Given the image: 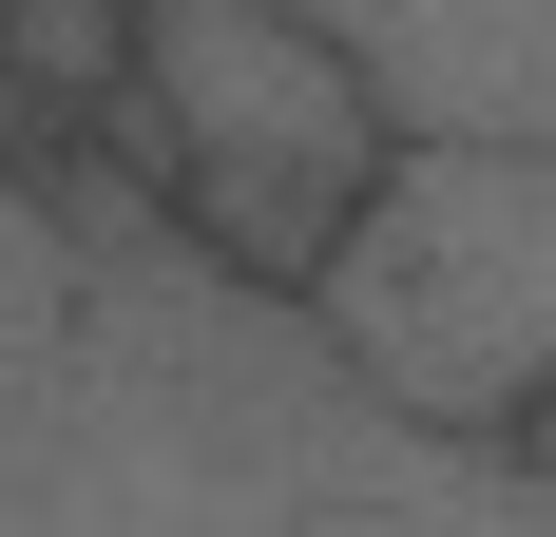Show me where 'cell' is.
I'll return each instance as SVG.
<instances>
[{"label":"cell","mask_w":556,"mask_h":537,"mask_svg":"<svg viewBox=\"0 0 556 537\" xmlns=\"http://www.w3.org/2000/svg\"><path fill=\"white\" fill-rule=\"evenodd\" d=\"M135 20L154 0H20V58H39V135H97L115 58H135Z\"/></svg>","instance_id":"cell-5"},{"label":"cell","mask_w":556,"mask_h":537,"mask_svg":"<svg viewBox=\"0 0 556 537\" xmlns=\"http://www.w3.org/2000/svg\"><path fill=\"white\" fill-rule=\"evenodd\" d=\"M538 461H556V441H538Z\"/></svg>","instance_id":"cell-6"},{"label":"cell","mask_w":556,"mask_h":537,"mask_svg":"<svg viewBox=\"0 0 556 537\" xmlns=\"http://www.w3.org/2000/svg\"><path fill=\"white\" fill-rule=\"evenodd\" d=\"M0 537H556V461L384 403L307 288H250L97 135H20Z\"/></svg>","instance_id":"cell-1"},{"label":"cell","mask_w":556,"mask_h":537,"mask_svg":"<svg viewBox=\"0 0 556 537\" xmlns=\"http://www.w3.org/2000/svg\"><path fill=\"white\" fill-rule=\"evenodd\" d=\"M97 154L154 173L250 288H327L345 230L384 212V173H403V115L307 0H154L135 58H115V97H97Z\"/></svg>","instance_id":"cell-2"},{"label":"cell","mask_w":556,"mask_h":537,"mask_svg":"<svg viewBox=\"0 0 556 537\" xmlns=\"http://www.w3.org/2000/svg\"><path fill=\"white\" fill-rule=\"evenodd\" d=\"M403 135H538L556 154V0H307Z\"/></svg>","instance_id":"cell-4"},{"label":"cell","mask_w":556,"mask_h":537,"mask_svg":"<svg viewBox=\"0 0 556 537\" xmlns=\"http://www.w3.org/2000/svg\"><path fill=\"white\" fill-rule=\"evenodd\" d=\"M345 365L460 441H556V154L538 135H403L384 212L307 288Z\"/></svg>","instance_id":"cell-3"}]
</instances>
